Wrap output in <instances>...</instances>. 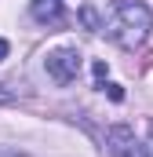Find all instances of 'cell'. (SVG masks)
<instances>
[{
    "instance_id": "cell-1",
    "label": "cell",
    "mask_w": 153,
    "mask_h": 157,
    "mask_svg": "<svg viewBox=\"0 0 153 157\" xmlns=\"http://www.w3.org/2000/svg\"><path fill=\"white\" fill-rule=\"evenodd\" d=\"M99 29L120 48H139L153 29V11L146 4H139V0H120Z\"/></svg>"
},
{
    "instance_id": "cell-2",
    "label": "cell",
    "mask_w": 153,
    "mask_h": 157,
    "mask_svg": "<svg viewBox=\"0 0 153 157\" xmlns=\"http://www.w3.org/2000/svg\"><path fill=\"white\" fill-rule=\"evenodd\" d=\"M44 66H47V77L55 84H73L80 73V51L76 48H55V51H47Z\"/></svg>"
},
{
    "instance_id": "cell-3",
    "label": "cell",
    "mask_w": 153,
    "mask_h": 157,
    "mask_svg": "<svg viewBox=\"0 0 153 157\" xmlns=\"http://www.w3.org/2000/svg\"><path fill=\"white\" fill-rule=\"evenodd\" d=\"M106 150L113 157H146L142 143L135 139V132L128 124H110L106 128Z\"/></svg>"
},
{
    "instance_id": "cell-4",
    "label": "cell",
    "mask_w": 153,
    "mask_h": 157,
    "mask_svg": "<svg viewBox=\"0 0 153 157\" xmlns=\"http://www.w3.org/2000/svg\"><path fill=\"white\" fill-rule=\"evenodd\" d=\"M29 11H33V18L44 22V26L62 22V0H33V4H29Z\"/></svg>"
},
{
    "instance_id": "cell-5",
    "label": "cell",
    "mask_w": 153,
    "mask_h": 157,
    "mask_svg": "<svg viewBox=\"0 0 153 157\" xmlns=\"http://www.w3.org/2000/svg\"><path fill=\"white\" fill-rule=\"evenodd\" d=\"M99 88H102V91H106L110 99H117V102L124 99V91H120V84H99Z\"/></svg>"
},
{
    "instance_id": "cell-6",
    "label": "cell",
    "mask_w": 153,
    "mask_h": 157,
    "mask_svg": "<svg viewBox=\"0 0 153 157\" xmlns=\"http://www.w3.org/2000/svg\"><path fill=\"white\" fill-rule=\"evenodd\" d=\"M95 80L106 84V62H95Z\"/></svg>"
},
{
    "instance_id": "cell-7",
    "label": "cell",
    "mask_w": 153,
    "mask_h": 157,
    "mask_svg": "<svg viewBox=\"0 0 153 157\" xmlns=\"http://www.w3.org/2000/svg\"><path fill=\"white\" fill-rule=\"evenodd\" d=\"M142 150H146V157H153V124H150V143H146Z\"/></svg>"
},
{
    "instance_id": "cell-8",
    "label": "cell",
    "mask_w": 153,
    "mask_h": 157,
    "mask_svg": "<svg viewBox=\"0 0 153 157\" xmlns=\"http://www.w3.org/2000/svg\"><path fill=\"white\" fill-rule=\"evenodd\" d=\"M4 59H7V40L0 37V62H4Z\"/></svg>"
},
{
    "instance_id": "cell-9",
    "label": "cell",
    "mask_w": 153,
    "mask_h": 157,
    "mask_svg": "<svg viewBox=\"0 0 153 157\" xmlns=\"http://www.w3.org/2000/svg\"><path fill=\"white\" fill-rule=\"evenodd\" d=\"M11 99V91H4V84H0V102H7Z\"/></svg>"
},
{
    "instance_id": "cell-10",
    "label": "cell",
    "mask_w": 153,
    "mask_h": 157,
    "mask_svg": "<svg viewBox=\"0 0 153 157\" xmlns=\"http://www.w3.org/2000/svg\"><path fill=\"white\" fill-rule=\"evenodd\" d=\"M0 157H26V154H11V150H0Z\"/></svg>"
}]
</instances>
